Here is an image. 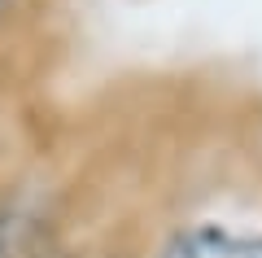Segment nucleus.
Wrapping results in <instances>:
<instances>
[{"label":"nucleus","mask_w":262,"mask_h":258,"mask_svg":"<svg viewBox=\"0 0 262 258\" xmlns=\"http://www.w3.org/2000/svg\"><path fill=\"white\" fill-rule=\"evenodd\" d=\"M149 258H262V223H236L219 214L184 219L166 228Z\"/></svg>","instance_id":"nucleus-1"},{"label":"nucleus","mask_w":262,"mask_h":258,"mask_svg":"<svg viewBox=\"0 0 262 258\" xmlns=\"http://www.w3.org/2000/svg\"><path fill=\"white\" fill-rule=\"evenodd\" d=\"M39 236H44V228L22 210V202H9V197H5V202H0V258H18L22 249L35 245Z\"/></svg>","instance_id":"nucleus-2"},{"label":"nucleus","mask_w":262,"mask_h":258,"mask_svg":"<svg viewBox=\"0 0 262 258\" xmlns=\"http://www.w3.org/2000/svg\"><path fill=\"white\" fill-rule=\"evenodd\" d=\"M18 258H88L79 245H70V241H61V236H39L35 245H27Z\"/></svg>","instance_id":"nucleus-3"},{"label":"nucleus","mask_w":262,"mask_h":258,"mask_svg":"<svg viewBox=\"0 0 262 258\" xmlns=\"http://www.w3.org/2000/svg\"><path fill=\"white\" fill-rule=\"evenodd\" d=\"M13 13H18V0H0V31L13 22Z\"/></svg>","instance_id":"nucleus-4"},{"label":"nucleus","mask_w":262,"mask_h":258,"mask_svg":"<svg viewBox=\"0 0 262 258\" xmlns=\"http://www.w3.org/2000/svg\"><path fill=\"white\" fill-rule=\"evenodd\" d=\"M105 258H149V254H140V249H110Z\"/></svg>","instance_id":"nucleus-5"}]
</instances>
